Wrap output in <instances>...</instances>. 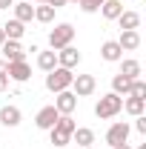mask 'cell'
<instances>
[{
  "instance_id": "603a6c76",
  "label": "cell",
  "mask_w": 146,
  "mask_h": 149,
  "mask_svg": "<svg viewBox=\"0 0 146 149\" xmlns=\"http://www.w3.org/2000/svg\"><path fill=\"white\" fill-rule=\"evenodd\" d=\"M35 20H40V23H52L55 20V9L49 6V3H40L35 9Z\"/></svg>"
},
{
  "instance_id": "74e56055",
  "label": "cell",
  "mask_w": 146,
  "mask_h": 149,
  "mask_svg": "<svg viewBox=\"0 0 146 149\" xmlns=\"http://www.w3.org/2000/svg\"><path fill=\"white\" fill-rule=\"evenodd\" d=\"M86 149H92V146H86Z\"/></svg>"
},
{
  "instance_id": "ba28073f",
  "label": "cell",
  "mask_w": 146,
  "mask_h": 149,
  "mask_svg": "<svg viewBox=\"0 0 146 149\" xmlns=\"http://www.w3.org/2000/svg\"><path fill=\"white\" fill-rule=\"evenodd\" d=\"M80 63V52L74 49V46H63V49H57V66H63V69H74Z\"/></svg>"
},
{
  "instance_id": "6da1fadb",
  "label": "cell",
  "mask_w": 146,
  "mask_h": 149,
  "mask_svg": "<svg viewBox=\"0 0 146 149\" xmlns=\"http://www.w3.org/2000/svg\"><path fill=\"white\" fill-rule=\"evenodd\" d=\"M120 109H123V97H120V95H115V92L103 95V97L95 103V115H97L100 120H109V118H115Z\"/></svg>"
},
{
  "instance_id": "1f68e13d",
  "label": "cell",
  "mask_w": 146,
  "mask_h": 149,
  "mask_svg": "<svg viewBox=\"0 0 146 149\" xmlns=\"http://www.w3.org/2000/svg\"><path fill=\"white\" fill-rule=\"evenodd\" d=\"M6 69H9V63H6V60H0V74H6Z\"/></svg>"
},
{
  "instance_id": "83f0119b",
  "label": "cell",
  "mask_w": 146,
  "mask_h": 149,
  "mask_svg": "<svg viewBox=\"0 0 146 149\" xmlns=\"http://www.w3.org/2000/svg\"><path fill=\"white\" fill-rule=\"evenodd\" d=\"M135 129L146 135V115H138V123H135Z\"/></svg>"
},
{
  "instance_id": "5bb4252c",
  "label": "cell",
  "mask_w": 146,
  "mask_h": 149,
  "mask_svg": "<svg viewBox=\"0 0 146 149\" xmlns=\"http://www.w3.org/2000/svg\"><path fill=\"white\" fill-rule=\"evenodd\" d=\"M20 118H23V115H20L17 106H3V109H0V123H3V126H9V129H15V126H17Z\"/></svg>"
},
{
  "instance_id": "ffe728a7",
  "label": "cell",
  "mask_w": 146,
  "mask_h": 149,
  "mask_svg": "<svg viewBox=\"0 0 146 149\" xmlns=\"http://www.w3.org/2000/svg\"><path fill=\"white\" fill-rule=\"evenodd\" d=\"M120 74L129 77V80H138V77H140V63H138V60H123V63H120Z\"/></svg>"
},
{
  "instance_id": "277c9868",
  "label": "cell",
  "mask_w": 146,
  "mask_h": 149,
  "mask_svg": "<svg viewBox=\"0 0 146 149\" xmlns=\"http://www.w3.org/2000/svg\"><path fill=\"white\" fill-rule=\"evenodd\" d=\"M126 138H129V123H126V120H117V123H112L109 132H106V143H109L112 149L123 146V143H126Z\"/></svg>"
},
{
  "instance_id": "9a60e30c",
  "label": "cell",
  "mask_w": 146,
  "mask_h": 149,
  "mask_svg": "<svg viewBox=\"0 0 146 149\" xmlns=\"http://www.w3.org/2000/svg\"><path fill=\"white\" fill-rule=\"evenodd\" d=\"M12 9H15V20H20V23L35 20V6H32L29 0H20V3H15Z\"/></svg>"
},
{
  "instance_id": "30bf717a",
  "label": "cell",
  "mask_w": 146,
  "mask_h": 149,
  "mask_svg": "<svg viewBox=\"0 0 146 149\" xmlns=\"http://www.w3.org/2000/svg\"><path fill=\"white\" fill-rule=\"evenodd\" d=\"M3 55H6V63H15V60H26V49L20 46V40H6L3 46Z\"/></svg>"
},
{
  "instance_id": "44dd1931",
  "label": "cell",
  "mask_w": 146,
  "mask_h": 149,
  "mask_svg": "<svg viewBox=\"0 0 146 149\" xmlns=\"http://www.w3.org/2000/svg\"><path fill=\"white\" fill-rule=\"evenodd\" d=\"M123 109H126L129 115L138 118V115H143V112H146V100H140V97H126V100H123Z\"/></svg>"
},
{
  "instance_id": "d4e9b609",
  "label": "cell",
  "mask_w": 146,
  "mask_h": 149,
  "mask_svg": "<svg viewBox=\"0 0 146 149\" xmlns=\"http://www.w3.org/2000/svg\"><path fill=\"white\" fill-rule=\"evenodd\" d=\"M129 97H140L146 100V83L138 77V80H132V86H129Z\"/></svg>"
},
{
  "instance_id": "cb8c5ba5",
  "label": "cell",
  "mask_w": 146,
  "mask_h": 149,
  "mask_svg": "<svg viewBox=\"0 0 146 149\" xmlns=\"http://www.w3.org/2000/svg\"><path fill=\"white\" fill-rule=\"evenodd\" d=\"M49 132H52V143H55V146H66V143L72 141V135H69V132L57 129V126H52Z\"/></svg>"
},
{
  "instance_id": "e575fe53",
  "label": "cell",
  "mask_w": 146,
  "mask_h": 149,
  "mask_svg": "<svg viewBox=\"0 0 146 149\" xmlns=\"http://www.w3.org/2000/svg\"><path fill=\"white\" fill-rule=\"evenodd\" d=\"M138 149H146V143H140V146H138Z\"/></svg>"
},
{
  "instance_id": "d6a6232c",
  "label": "cell",
  "mask_w": 146,
  "mask_h": 149,
  "mask_svg": "<svg viewBox=\"0 0 146 149\" xmlns=\"http://www.w3.org/2000/svg\"><path fill=\"white\" fill-rule=\"evenodd\" d=\"M3 43H6V35H3V29H0V46H3Z\"/></svg>"
},
{
  "instance_id": "7402d4cb",
  "label": "cell",
  "mask_w": 146,
  "mask_h": 149,
  "mask_svg": "<svg viewBox=\"0 0 146 149\" xmlns=\"http://www.w3.org/2000/svg\"><path fill=\"white\" fill-rule=\"evenodd\" d=\"M129 86H132V80H129V77H123L120 72L112 77V92H115V95H129Z\"/></svg>"
},
{
  "instance_id": "4dcf8cb0",
  "label": "cell",
  "mask_w": 146,
  "mask_h": 149,
  "mask_svg": "<svg viewBox=\"0 0 146 149\" xmlns=\"http://www.w3.org/2000/svg\"><path fill=\"white\" fill-rule=\"evenodd\" d=\"M9 6H15V0H0V9H9Z\"/></svg>"
},
{
  "instance_id": "f1b7e54d",
  "label": "cell",
  "mask_w": 146,
  "mask_h": 149,
  "mask_svg": "<svg viewBox=\"0 0 146 149\" xmlns=\"http://www.w3.org/2000/svg\"><path fill=\"white\" fill-rule=\"evenodd\" d=\"M9 89V74H0V92Z\"/></svg>"
},
{
  "instance_id": "9c48e42d",
  "label": "cell",
  "mask_w": 146,
  "mask_h": 149,
  "mask_svg": "<svg viewBox=\"0 0 146 149\" xmlns=\"http://www.w3.org/2000/svg\"><path fill=\"white\" fill-rule=\"evenodd\" d=\"M6 74H9L12 80H17V83H26V80L32 77V66H29L26 60H15V63H9Z\"/></svg>"
},
{
  "instance_id": "e0dca14e",
  "label": "cell",
  "mask_w": 146,
  "mask_h": 149,
  "mask_svg": "<svg viewBox=\"0 0 146 149\" xmlns=\"http://www.w3.org/2000/svg\"><path fill=\"white\" fill-rule=\"evenodd\" d=\"M100 12H103V17H106V20H117V17H120V12H123V3H120V0H103Z\"/></svg>"
},
{
  "instance_id": "4fadbf2b",
  "label": "cell",
  "mask_w": 146,
  "mask_h": 149,
  "mask_svg": "<svg viewBox=\"0 0 146 149\" xmlns=\"http://www.w3.org/2000/svg\"><path fill=\"white\" fill-rule=\"evenodd\" d=\"M100 57L109 60V63H117V60L123 57V49L117 46V40H106V43L100 46Z\"/></svg>"
},
{
  "instance_id": "52a82bcc",
  "label": "cell",
  "mask_w": 146,
  "mask_h": 149,
  "mask_svg": "<svg viewBox=\"0 0 146 149\" xmlns=\"http://www.w3.org/2000/svg\"><path fill=\"white\" fill-rule=\"evenodd\" d=\"M57 118H60V112L55 109V106H43V109L37 112V118H35V126L37 129H52V126H55L57 123Z\"/></svg>"
},
{
  "instance_id": "d590c367",
  "label": "cell",
  "mask_w": 146,
  "mask_h": 149,
  "mask_svg": "<svg viewBox=\"0 0 146 149\" xmlns=\"http://www.w3.org/2000/svg\"><path fill=\"white\" fill-rule=\"evenodd\" d=\"M117 149H129V146H126V143H123V146H117Z\"/></svg>"
},
{
  "instance_id": "7a4b0ae2",
  "label": "cell",
  "mask_w": 146,
  "mask_h": 149,
  "mask_svg": "<svg viewBox=\"0 0 146 149\" xmlns=\"http://www.w3.org/2000/svg\"><path fill=\"white\" fill-rule=\"evenodd\" d=\"M72 80H74L72 69H63V66H55L52 72L46 74V89L57 95V92H63V89H69V86H72Z\"/></svg>"
},
{
  "instance_id": "8992f818",
  "label": "cell",
  "mask_w": 146,
  "mask_h": 149,
  "mask_svg": "<svg viewBox=\"0 0 146 149\" xmlns=\"http://www.w3.org/2000/svg\"><path fill=\"white\" fill-rule=\"evenodd\" d=\"M52 106H55L60 115H72V112L77 109V95L69 92V89H63V92H57V97H55Z\"/></svg>"
},
{
  "instance_id": "4316f807",
  "label": "cell",
  "mask_w": 146,
  "mask_h": 149,
  "mask_svg": "<svg viewBox=\"0 0 146 149\" xmlns=\"http://www.w3.org/2000/svg\"><path fill=\"white\" fill-rule=\"evenodd\" d=\"M100 6H103V0H80V9H83V12H97V9H100Z\"/></svg>"
},
{
  "instance_id": "8d00e7d4",
  "label": "cell",
  "mask_w": 146,
  "mask_h": 149,
  "mask_svg": "<svg viewBox=\"0 0 146 149\" xmlns=\"http://www.w3.org/2000/svg\"><path fill=\"white\" fill-rule=\"evenodd\" d=\"M35 3H46V0H35Z\"/></svg>"
},
{
  "instance_id": "f546056e",
  "label": "cell",
  "mask_w": 146,
  "mask_h": 149,
  "mask_svg": "<svg viewBox=\"0 0 146 149\" xmlns=\"http://www.w3.org/2000/svg\"><path fill=\"white\" fill-rule=\"evenodd\" d=\"M46 3H49L52 9H60V6H66V0H46Z\"/></svg>"
},
{
  "instance_id": "ac0fdd59",
  "label": "cell",
  "mask_w": 146,
  "mask_h": 149,
  "mask_svg": "<svg viewBox=\"0 0 146 149\" xmlns=\"http://www.w3.org/2000/svg\"><path fill=\"white\" fill-rule=\"evenodd\" d=\"M117 23H120V32H129V29H138V26H140V15H138V12H120Z\"/></svg>"
},
{
  "instance_id": "7c38bea8",
  "label": "cell",
  "mask_w": 146,
  "mask_h": 149,
  "mask_svg": "<svg viewBox=\"0 0 146 149\" xmlns=\"http://www.w3.org/2000/svg\"><path fill=\"white\" fill-rule=\"evenodd\" d=\"M117 46H120L123 52H135V49L140 46V35H138V29H129V32H120V40H117Z\"/></svg>"
},
{
  "instance_id": "484cf974",
  "label": "cell",
  "mask_w": 146,
  "mask_h": 149,
  "mask_svg": "<svg viewBox=\"0 0 146 149\" xmlns=\"http://www.w3.org/2000/svg\"><path fill=\"white\" fill-rule=\"evenodd\" d=\"M57 129H63V132H69V135H72L74 129H77V123H74L72 120V115H60V118H57V123H55Z\"/></svg>"
},
{
  "instance_id": "8fae6325",
  "label": "cell",
  "mask_w": 146,
  "mask_h": 149,
  "mask_svg": "<svg viewBox=\"0 0 146 149\" xmlns=\"http://www.w3.org/2000/svg\"><path fill=\"white\" fill-rule=\"evenodd\" d=\"M3 29V35H6V40H20V37L26 35V23H20V20H9V23H3L0 26Z\"/></svg>"
},
{
  "instance_id": "5b68a950",
  "label": "cell",
  "mask_w": 146,
  "mask_h": 149,
  "mask_svg": "<svg viewBox=\"0 0 146 149\" xmlns=\"http://www.w3.org/2000/svg\"><path fill=\"white\" fill-rule=\"evenodd\" d=\"M95 86H97L95 74H74V80H72V92L77 97H89L95 92Z\"/></svg>"
},
{
  "instance_id": "2e32d148",
  "label": "cell",
  "mask_w": 146,
  "mask_h": 149,
  "mask_svg": "<svg viewBox=\"0 0 146 149\" xmlns=\"http://www.w3.org/2000/svg\"><path fill=\"white\" fill-rule=\"evenodd\" d=\"M72 141L74 143H77V146H92V143H95V132L92 129H86V126H77V129L72 132Z\"/></svg>"
},
{
  "instance_id": "836d02e7",
  "label": "cell",
  "mask_w": 146,
  "mask_h": 149,
  "mask_svg": "<svg viewBox=\"0 0 146 149\" xmlns=\"http://www.w3.org/2000/svg\"><path fill=\"white\" fill-rule=\"evenodd\" d=\"M66 3H77V6H80V0H66Z\"/></svg>"
},
{
  "instance_id": "d6986e66",
  "label": "cell",
  "mask_w": 146,
  "mask_h": 149,
  "mask_svg": "<svg viewBox=\"0 0 146 149\" xmlns=\"http://www.w3.org/2000/svg\"><path fill=\"white\" fill-rule=\"evenodd\" d=\"M37 66L43 69V72H52L57 66V52L52 49V52H37Z\"/></svg>"
},
{
  "instance_id": "3957f363",
  "label": "cell",
  "mask_w": 146,
  "mask_h": 149,
  "mask_svg": "<svg viewBox=\"0 0 146 149\" xmlns=\"http://www.w3.org/2000/svg\"><path fill=\"white\" fill-rule=\"evenodd\" d=\"M72 40H74V26L72 23H57L55 29L49 32V46L52 49H63V46H72Z\"/></svg>"
}]
</instances>
